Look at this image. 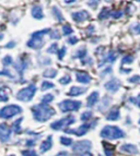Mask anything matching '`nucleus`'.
Wrapping results in <instances>:
<instances>
[{"instance_id": "nucleus-1", "label": "nucleus", "mask_w": 140, "mask_h": 156, "mask_svg": "<svg viewBox=\"0 0 140 156\" xmlns=\"http://www.w3.org/2000/svg\"><path fill=\"white\" fill-rule=\"evenodd\" d=\"M34 119L39 122H45L55 115V110L47 104H39L32 107Z\"/></svg>"}, {"instance_id": "nucleus-2", "label": "nucleus", "mask_w": 140, "mask_h": 156, "mask_svg": "<svg viewBox=\"0 0 140 156\" xmlns=\"http://www.w3.org/2000/svg\"><path fill=\"white\" fill-rule=\"evenodd\" d=\"M101 136L106 140H117L124 138L125 133L122 129L115 126H105L101 131Z\"/></svg>"}, {"instance_id": "nucleus-3", "label": "nucleus", "mask_w": 140, "mask_h": 156, "mask_svg": "<svg viewBox=\"0 0 140 156\" xmlns=\"http://www.w3.org/2000/svg\"><path fill=\"white\" fill-rule=\"evenodd\" d=\"M50 29H45V30H41V31H37L35 33L32 34V37L29 42L26 43L28 47L32 48V49H39L43 47L44 45V41H43V37H44L45 34L50 33Z\"/></svg>"}, {"instance_id": "nucleus-4", "label": "nucleus", "mask_w": 140, "mask_h": 156, "mask_svg": "<svg viewBox=\"0 0 140 156\" xmlns=\"http://www.w3.org/2000/svg\"><path fill=\"white\" fill-rule=\"evenodd\" d=\"M36 93V85L35 84H30L29 86H26L24 89L20 90L17 93V99L21 101H30L34 97Z\"/></svg>"}, {"instance_id": "nucleus-5", "label": "nucleus", "mask_w": 140, "mask_h": 156, "mask_svg": "<svg viewBox=\"0 0 140 156\" xmlns=\"http://www.w3.org/2000/svg\"><path fill=\"white\" fill-rule=\"evenodd\" d=\"M22 112V108L18 105H9V106L3 107L2 109H0V118L2 119H10L17 115Z\"/></svg>"}, {"instance_id": "nucleus-6", "label": "nucleus", "mask_w": 140, "mask_h": 156, "mask_svg": "<svg viewBox=\"0 0 140 156\" xmlns=\"http://www.w3.org/2000/svg\"><path fill=\"white\" fill-rule=\"evenodd\" d=\"M81 107V101H71V99H66L59 103V108L62 112H76Z\"/></svg>"}, {"instance_id": "nucleus-7", "label": "nucleus", "mask_w": 140, "mask_h": 156, "mask_svg": "<svg viewBox=\"0 0 140 156\" xmlns=\"http://www.w3.org/2000/svg\"><path fill=\"white\" fill-rule=\"evenodd\" d=\"M92 147V143L88 140H83L79 141L77 143H75V145L72 146V151L73 153L79 154V155H84L87 154Z\"/></svg>"}, {"instance_id": "nucleus-8", "label": "nucleus", "mask_w": 140, "mask_h": 156, "mask_svg": "<svg viewBox=\"0 0 140 156\" xmlns=\"http://www.w3.org/2000/svg\"><path fill=\"white\" fill-rule=\"evenodd\" d=\"M76 122V118L73 116H67V117L59 119L57 121H55L50 125V128L54 129V130H61V129H65L68 126L72 125Z\"/></svg>"}, {"instance_id": "nucleus-9", "label": "nucleus", "mask_w": 140, "mask_h": 156, "mask_svg": "<svg viewBox=\"0 0 140 156\" xmlns=\"http://www.w3.org/2000/svg\"><path fill=\"white\" fill-rule=\"evenodd\" d=\"M96 125V121H94L93 123H83L82 126H80V127L78 128V129H66L65 132L66 133H72V134H76L78 135V136H81V135L86 134L87 132L89 131V129L92 127H94V126Z\"/></svg>"}, {"instance_id": "nucleus-10", "label": "nucleus", "mask_w": 140, "mask_h": 156, "mask_svg": "<svg viewBox=\"0 0 140 156\" xmlns=\"http://www.w3.org/2000/svg\"><path fill=\"white\" fill-rule=\"evenodd\" d=\"M72 16V20L77 23H82V22L87 21L88 19H90V13L87 10H80L77 11V12H73L71 14Z\"/></svg>"}, {"instance_id": "nucleus-11", "label": "nucleus", "mask_w": 140, "mask_h": 156, "mask_svg": "<svg viewBox=\"0 0 140 156\" xmlns=\"http://www.w3.org/2000/svg\"><path fill=\"white\" fill-rule=\"evenodd\" d=\"M11 136V129L6 125L1 123L0 125V141L1 142H7Z\"/></svg>"}, {"instance_id": "nucleus-12", "label": "nucleus", "mask_w": 140, "mask_h": 156, "mask_svg": "<svg viewBox=\"0 0 140 156\" xmlns=\"http://www.w3.org/2000/svg\"><path fill=\"white\" fill-rule=\"evenodd\" d=\"M104 87H105L107 91L113 92V93H114V92H117L120 87V81H118L115 78L111 79L109 82H106V83L104 84Z\"/></svg>"}, {"instance_id": "nucleus-13", "label": "nucleus", "mask_w": 140, "mask_h": 156, "mask_svg": "<svg viewBox=\"0 0 140 156\" xmlns=\"http://www.w3.org/2000/svg\"><path fill=\"white\" fill-rule=\"evenodd\" d=\"M32 16L36 20H42L44 18V12H43V9L39 5H33L32 8Z\"/></svg>"}, {"instance_id": "nucleus-14", "label": "nucleus", "mask_w": 140, "mask_h": 156, "mask_svg": "<svg viewBox=\"0 0 140 156\" xmlns=\"http://www.w3.org/2000/svg\"><path fill=\"white\" fill-rule=\"evenodd\" d=\"M76 78H77L78 82L83 84H88L91 82V76L87 72H81V71L80 72H77L76 73Z\"/></svg>"}, {"instance_id": "nucleus-15", "label": "nucleus", "mask_w": 140, "mask_h": 156, "mask_svg": "<svg viewBox=\"0 0 140 156\" xmlns=\"http://www.w3.org/2000/svg\"><path fill=\"white\" fill-rule=\"evenodd\" d=\"M99 92H92V93L90 94L88 96V98H87V105H88L89 107H93L94 105L99 101Z\"/></svg>"}, {"instance_id": "nucleus-16", "label": "nucleus", "mask_w": 140, "mask_h": 156, "mask_svg": "<svg viewBox=\"0 0 140 156\" xmlns=\"http://www.w3.org/2000/svg\"><path fill=\"white\" fill-rule=\"evenodd\" d=\"M86 91H87L86 87L72 86V87L69 90V92H68V95H69V96H71V97H76V96H79V95H81V94H83Z\"/></svg>"}, {"instance_id": "nucleus-17", "label": "nucleus", "mask_w": 140, "mask_h": 156, "mask_svg": "<svg viewBox=\"0 0 140 156\" xmlns=\"http://www.w3.org/2000/svg\"><path fill=\"white\" fill-rule=\"evenodd\" d=\"M120 151L127 154H138L137 146L132 145V144H123L120 146Z\"/></svg>"}, {"instance_id": "nucleus-18", "label": "nucleus", "mask_w": 140, "mask_h": 156, "mask_svg": "<svg viewBox=\"0 0 140 156\" xmlns=\"http://www.w3.org/2000/svg\"><path fill=\"white\" fill-rule=\"evenodd\" d=\"M116 58H117V54H116V52H114V51H109V54H107L106 57H105V58L103 59V61L99 63V67H102V66H103L104 63H109V62L113 63V62L115 61V60H116Z\"/></svg>"}, {"instance_id": "nucleus-19", "label": "nucleus", "mask_w": 140, "mask_h": 156, "mask_svg": "<svg viewBox=\"0 0 140 156\" xmlns=\"http://www.w3.org/2000/svg\"><path fill=\"white\" fill-rule=\"evenodd\" d=\"M53 146V140H52V135H50L46 140L41 144V152L42 153H45V152L50 151Z\"/></svg>"}, {"instance_id": "nucleus-20", "label": "nucleus", "mask_w": 140, "mask_h": 156, "mask_svg": "<svg viewBox=\"0 0 140 156\" xmlns=\"http://www.w3.org/2000/svg\"><path fill=\"white\" fill-rule=\"evenodd\" d=\"M120 118V110L117 109V108H113L112 110H109V112L107 114V116H106V119L107 120H111V121L118 120Z\"/></svg>"}, {"instance_id": "nucleus-21", "label": "nucleus", "mask_w": 140, "mask_h": 156, "mask_svg": "<svg viewBox=\"0 0 140 156\" xmlns=\"http://www.w3.org/2000/svg\"><path fill=\"white\" fill-rule=\"evenodd\" d=\"M52 14L58 22H64V21H65V18H64V16H62L61 11H60L59 9L56 7V5L52 8Z\"/></svg>"}, {"instance_id": "nucleus-22", "label": "nucleus", "mask_w": 140, "mask_h": 156, "mask_svg": "<svg viewBox=\"0 0 140 156\" xmlns=\"http://www.w3.org/2000/svg\"><path fill=\"white\" fill-rule=\"evenodd\" d=\"M57 70L56 69H46V70L43 72V76L47 79H53L57 76Z\"/></svg>"}, {"instance_id": "nucleus-23", "label": "nucleus", "mask_w": 140, "mask_h": 156, "mask_svg": "<svg viewBox=\"0 0 140 156\" xmlns=\"http://www.w3.org/2000/svg\"><path fill=\"white\" fill-rule=\"evenodd\" d=\"M111 12H112V11H109V8H103L101 12H100V14H99V19H100V20H104V19L109 18V16H111Z\"/></svg>"}, {"instance_id": "nucleus-24", "label": "nucleus", "mask_w": 140, "mask_h": 156, "mask_svg": "<svg viewBox=\"0 0 140 156\" xmlns=\"http://www.w3.org/2000/svg\"><path fill=\"white\" fill-rule=\"evenodd\" d=\"M23 120V118H19L18 120H16L12 125V130L16 133H20L21 132V121Z\"/></svg>"}, {"instance_id": "nucleus-25", "label": "nucleus", "mask_w": 140, "mask_h": 156, "mask_svg": "<svg viewBox=\"0 0 140 156\" xmlns=\"http://www.w3.org/2000/svg\"><path fill=\"white\" fill-rule=\"evenodd\" d=\"M87 56V49L86 47H81L80 49H78L77 51H76V55L73 56L75 58H80V59H82V58H84Z\"/></svg>"}, {"instance_id": "nucleus-26", "label": "nucleus", "mask_w": 140, "mask_h": 156, "mask_svg": "<svg viewBox=\"0 0 140 156\" xmlns=\"http://www.w3.org/2000/svg\"><path fill=\"white\" fill-rule=\"evenodd\" d=\"M73 30L72 27L70 25H68V24H65V25L62 26V35L64 36H69L70 34H72Z\"/></svg>"}, {"instance_id": "nucleus-27", "label": "nucleus", "mask_w": 140, "mask_h": 156, "mask_svg": "<svg viewBox=\"0 0 140 156\" xmlns=\"http://www.w3.org/2000/svg\"><path fill=\"white\" fill-rule=\"evenodd\" d=\"M55 87V84L52 83V82H48V81H44L43 83H42V90L43 91H46V90H50Z\"/></svg>"}, {"instance_id": "nucleus-28", "label": "nucleus", "mask_w": 140, "mask_h": 156, "mask_svg": "<svg viewBox=\"0 0 140 156\" xmlns=\"http://www.w3.org/2000/svg\"><path fill=\"white\" fill-rule=\"evenodd\" d=\"M52 101H54L53 94H46V95H44V97H42V103H44V104H48Z\"/></svg>"}, {"instance_id": "nucleus-29", "label": "nucleus", "mask_w": 140, "mask_h": 156, "mask_svg": "<svg viewBox=\"0 0 140 156\" xmlns=\"http://www.w3.org/2000/svg\"><path fill=\"white\" fill-rule=\"evenodd\" d=\"M9 99L8 93L5 89H0V101H7Z\"/></svg>"}, {"instance_id": "nucleus-30", "label": "nucleus", "mask_w": 140, "mask_h": 156, "mask_svg": "<svg viewBox=\"0 0 140 156\" xmlns=\"http://www.w3.org/2000/svg\"><path fill=\"white\" fill-rule=\"evenodd\" d=\"M60 143H61L62 145L69 146L72 144V140L70 138H67V136H61V138H60Z\"/></svg>"}, {"instance_id": "nucleus-31", "label": "nucleus", "mask_w": 140, "mask_h": 156, "mask_svg": "<svg viewBox=\"0 0 140 156\" xmlns=\"http://www.w3.org/2000/svg\"><path fill=\"white\" fill-rule=\"evenodd\" d=\"M47 52L48 54H57L58 52V46L56 43H54V44H52L50 47H48V49H47Z\"/></svg>"}, {"instance_id": "nucleus-32", "label": "nucleus", "mask_w": 140, "mask_h": 156, "mask_svg": "<svg viewBox=\"0 0 140 156\" xmlns=\"http://www.w3.org/2000/svg\"><path fill=\"white\" fill-rule=\"evenodd\" d=\"M92 112H84L82 115H81V117H80V119L82 120V121H88L90 118H92Z\"/></svg>"}, {"instance_id": "nucleus-33", "label": "nucleus", "mask_w": 140, "mask_h": 156, "mask_svg": "<svg viewBox=\"0 0 140 156\" xmlns=\"http://www.w3.org/2000/svg\"><path fill=\"white\" fill-rule=\"evenodd\" d=\"M12 63H13V59H12V57H11V56L7 55L2 59V65L3 66H10V65H12Z\"/></svg>"}, {"instance_id": "nucleus-34", "label": "nucleus", "mask_w": 140, "mask_h": 156, "mask_svg": "<svg viewBox=\"0 0 140 156\" xmlns=\"http://www.w3.org/2000/svg\"><path fill=\"white\" fill-rule=\"evenodd\" d=\"M104 145V151L106 156H113V146H109L106 143H103Z\"/></svg>"}, {"instance_id": "nucleus-35", "label": "nucleus", "mask_w": 140, "mask_h": 156, "mask_svg": "<svg viewBox=\"0 0 140 156\" xmlns=\"http://www.w3.org/2000/svg\"><path fill=\"white\" fill-rule=\"evenodd\" d=\"M111 16L114 19H120L123 16V11L122 10H114L111 12Z\"/></svg>"}, {"instance_id": "nucleus-36", "label": "nucleus", "mask_w": 140, "mask_h": 156, "mask_svg": "<svg viewBox=\"0 0 140 156\" xmlns=\"http://www.w3.org/2000/svg\"><path fill=\"white\" fill-rule=\"evenodd\" d=\"M134 61V57L130 55L125 56L124 58L122 59V65H127V63H131Z\"/></svg>"}, {"instance_id": "nucleus-37", "label": "nucleus", "mask_w": 140, "mask_h": 156, "mask_svg": "<svg viewBox=\"0 0 140 156\" xmlns=\"http://www.w3.org/2000/svg\"><path fill=\"white\" fill-rule=\"evenodd\" d=\"M71 82V76H62L61 79H59V83L62 84V85H66V84L70 83Z\"/></svg>"}, {"instance_id": "nucleus-38", "label": "nucleus", "mask_w": 140, "mask_h": 156, "mask_svg": "<svg viewBox=\"0 0 140 156\" xmlns=\"http://www.w3.org/2000/svg\"><path fill=\"white\" fill-rule=\"evenodd\" d=\"M66 51H67V48H66L65 46L64 47H61V49H59L58 50V59L59 60H61V59H64V57H65V55H66Z\"/></svg>"}, {"instance_id": "nucleus-39", "label": "nucleus", "mask_w": 140, "mask_h": 156, "mask_svg": "<svg viewBox=\"0 0 140 156\" xmlns=\"http://www.w3.org/2000/svg\"><path fill=\"white\" fill-rule=\"evenodd\" d=\"M0 76H9L10 79L16 78V76H13L12 73L10 72V70H7V69H5V70H2V71H0Z\"/></svg>"}, {"instance_id": "nucleus-40", "label": "nucleus", "mask_w": 140, "mask_h": 156, "mask_svg": "<svg viewBox=\"0 0 140 156\" xmlns=\"http://www.w3.org/2000/svg\"><path fill=\"white\" fill-rule=\"evenodd\" d=\"M22 154H23L24 156H39L37 155V153L34 150H28V151H23L22 152Z\"/></svg>"}, {"instance_id": "nucleus-41", "label": "nucleus", "mask_w": 140, "mask_h": 156, "mask_svg": "<svg viewBox=\"0 0 140 156\" xmlns=\"http://www.w3.org/2000/svg\"><path fill=\"white\" fill-rule=\"evenodd\" d=\"M60 34L59 32L57 31V30H54V31H52V33H50V38H54V39H59L60 38Z\"/></svg>"}, {"instance_id": "nucleus-42", "label": "nucleus", "mask_w": 140, "mask_h": 156, "mask_svg": "<svg viewBox=\"0 0 140 156\" xmlns=\"http://www.w3.org/2000/svg\"><path fill=\"white\" fill-rule=\"evenodd\" d=\"M128 81H129L130 83H139V82H140V76H131V78L128 79Z\"/></svg>"}, {"instance_id": "nucleus-43", "label": "nucleus", "mask_w": 140, "mask_h": 156, "mask_svg": "<svg viewBox=\"0 0 140 156\" xmlns=\"http://www.w3.org/2000/svg\"><path fill=\"white\" fill-rule=\"evenodd\" d=\"M68 43H69L70 45H75L78 43V38L76 36H70L69 38H68Z\"/></svg>"}, {"instance_id": "nucleus-44", "label": "nucleus", "mask_w": 140, "mask_h": 156, "mask_svg": "<svg viewBox=\"0 0 140 156\" xmlns=\"http://www.w3.org/2000/svg\"><path fill=\"white\" fill-rule=\"evenodd\" d=\"M99 2H100V0H89L88 5H90V7H92V8H95L96 5H99Z\"/></svg>"}, {"instance_id": "nucleus-45", "label": "nucleus", "mask_w": 140, "mask_h": 156, "mask_svg": "<svg viewBox=\"0 0 140 156\" xmlns=\"http://www.w3.org/2000/svg\"><path fill=\"white\" fill-rule=\"evenodd\" d=\"M35 143H36V140H33V139H31V140L26 141L25 145L26 146H33V145H35Z\"/></svg>"}, {"instance_id": "nucleus-46", "label": "nucleus", "mask_w": 140, "mask_h": 156, "mask_svg": "<svg viewBox=\"0 0 140 156\" xmlns=\"http://www.w3.org/2000/svg\"><path fill=\"white\" fill-rule=\"evenodd\" d=\"M131 101H134L135 104H137L138 106H139V108H140V94L138 95L136 98H131Z\"/></svg>"}, {"instance_id": "nucleus-47", "label": "nucleus", "mask_w": 140, "mask_h": 156, "mask_svg": "<svg viewBox=\"0 0 140 156\" xmlns=\"http://www.w3.org/2000/svg\"><path fill=\"white\" fill-rule=\"evenodd\" d=\"M14 46H16V42H10L6 45V48H13Z\"/></svg>"}, {"instance_id": "nucleus-48", "label": "nucleus", "mask_w": 140, "mask_h": 156, "mask_svg": "<svg viewBox=\"0 0 140 156\" xmlns=\"http://www.w3.org/2000/svg\"><path fill=\"white\" fill-rule=\"evenodd\" d=\"M135 32H136V34H140V23H138L137 25L135 26Z\"/></svg>"}, {"instance_id": "nucleus-49", "label": "nucleus", "mask_w": 140, "mask_h": 156, "mask_svg": "<svg viewBox=\"0 0 140 156\" xmlns=\"http://www.w3.org/2000/svg\"><path fill=\"white\" fill-rule=\"evenodd\" d=\"M106 71H104V72H102V76H104V74H106V73H111L112 72V68L109 67V68H106L105 69Z\"/></svg>"}, {"instance_id": "nucleus-50", "label": "nucleus", "mask_w": 140, "mask_h": 156, "mask_svg": "<svg viewBox=\"0 0 140 156\" xmlns=\"http://www.w3.org/2000/svg\"><path fill=\"white\" fill-rule=\"evenodd\" d=\"M64 1H65V3H67V5H70V3L76 2L77 0H64Z\"/></svg>"}, {"instance_id": "nucleus-51", "label": "nucleus", "mask_w": 140, "mask_h": 156, "mask_svg": "<svg viewBox=\"0 0 140 156\" xmlns=\"http://www.w3.org/2000/svg\"><path fill=\"white\" fill-rule=\"evenodd\" d=\"M2 38H3V35H2V34H0V41H1Z\"/></svg>"}, {"instance_id": "nucleus-52", "label": "nucleus", "mask_w": 140, "mask_h": 156, "mask_svg": "<svg viewBox=\"0 0 140 156\" xmlns=\"http://www.w3.org/2000/svg\"><path fill=\"white\" fill-rule=\"evenodd\" d=\"M136 1H138V2H140V0H136Z\"/></svg>"}, {"instance_id": "nucleus-53", "label": "nucleus", "mask_w": 140, "mask_h": 156, "mask_svg": "<svg viewBox=\"0 0 140 156\" xmlns=\"http://www.w3.org/2000/svg\"><path fill=\"white\" fill-rule=\"evenodd\" d=\"M106 1H111V0H106Z\"/></svg>"}, {"instance_id": "nucleus-54", "label": "nucleus", "mask_w": 140, "mask_h": 156, "mask_svg": "<svg viewBox=\"0 0 140 156\" xmlns=\"http://www.w3.org/2000/svg\"><path fill=\"white\" fill-rule=\"evenodd\" d=\"M139 123H140V120H139Z\"/></svg>"}]
</instances>
